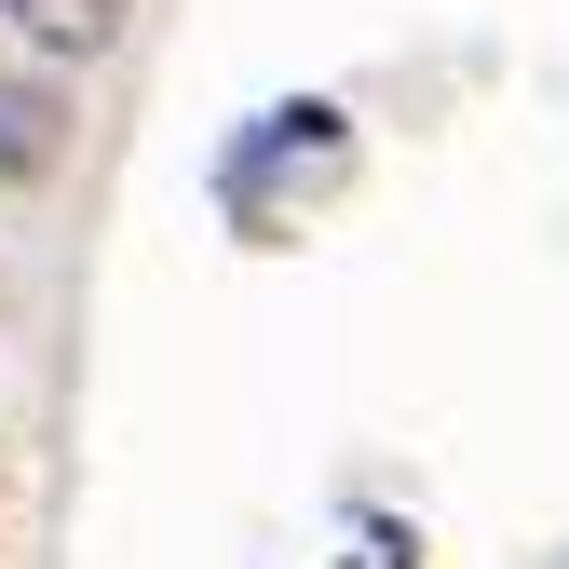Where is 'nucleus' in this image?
I'll return each mask as SVG.
<instances>
[{
  "label": "nucleus",
  "mask_w": 569,
  "mask_h": 569,
  "mask_svg": "<svg viewBox=\"0 0 569 569\" xmlns=\"http://www.w3.org/2000/svg\"><path fill=\"white\" fill-rule=\"evenodd\" d=\"M367 177V122H352V96H258L231 136H218V163H203V190H218V218L231 244H312V218Z\"/></svg>",
  "instance_id": "obj_1"
},
{
  "label": "nucleus",
  "mask_w": 569,
  "mask_h": 569,
  "mask_svg": "<svg viewBox=\"0 0 569 569\" xmlns=\"http://www.w3.org/2000/svg\"><path fill=\"white\" fill-rule=\"evenodd\" d=\"M109 41H122V0H41V14H14L28 68H96Z\"/></svg>",
  "instance_id": "obj_3"
},
{
  "label": "nucleus",
  "mask_w": 569,
  "mask_h": 569,
  "mask_svg": "<svg viewBox=\"0 0 569 569\" xmlns=\"http://www.w3.org/2000/svg\"><path fill=\"white\" fill-rule=\"evenodd\" d=\"M68 150H82V96H68V68H0V190H54Z\"/></svg>",
  "instance_id": "obj_2"
},
{
  "label": "nucleus",
  "mask_w": 569,
  "mask_h": 569,
  "mask_svg": "<svg viewBox=\"0 0 569 569\" xmlns=\"http://www.w3.org/2000/svg\"><path fill=\"white\" fill-rule=\"evenodd\" d=\"M339 569H435V556H420V529L393 516V502H352V556Z\"/></svg>",
  "instance_id": "obj_4"
},
{
  "label": "nucleus",
  "mask_w": 569,
  "mask_h": 569,
  "mask_svg": "<svg viewBox=\"0 0 569 569\" xmlns=\"http://www.w3.org/2000/svg\"><path fill=\"white\" fill-rule=\"evenodd\" d=\"M0 14H41V0H0Z\"/></svg>",
  "instance_id": "obj_5"
}]
</instances>
